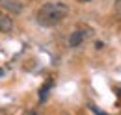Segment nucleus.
Returning a JSON list of instances; mask_svg holds the SVG:
<instances>
[{"instance_id":"1","label":"nucleus","mask_w":121,"mask_h":115,"mask_svg":"<svg viewBox=\"0 0 121 115\" xmlns=\"http://www.w3.org/2000/svg\"><path fill=\"white\" fill-rule=\"evenodd\" d=\"M69 15V6L65 2H45L39 9H37V22L41 26H56Z\"/></svg>"},{"instance_id":"2","label":"nucleus","mask_w":121,"mask_h":115,"mask_svg":"<svg viewBox=\"0 0 121 115\" xmlns=\"http://www.w3.org/2000/svg\"><path fill=\"white\" fill-rule=\"evenodd\" d=\"M90 30L88 28H75L71 32V35H69V39H67V43L71 48H78L80 45H84V41L90 37Z\"/></svg>"},{"instance_id":"3","label":"nucleus","mask_w":121,"mask_h":115,"mask_svg":"<svg viewBox=\"0 0 121 115\" xmlns=\"http://www.w3.org/2000/svg\"><path fill=\"white\" fill-rule=\"evenodd\" d=\"M0 9H4L6 13H11V15H19L22 13L24 4L21 0H0Z\"/></svg>"},{"instance_id":"4","label":"nucleus","mask_w":121,"mask_h":115,"mask_svg":"<svg viewBox=\"0 0 121 115\" xmlns=\"http://www.w3.org/2000/svg\"><path fill=\"white\" fill-rule=\"evenodd\" d=\"M13 28H15L13 19L4 11H0V33H9V32H13Z\"/></svg>"},{"instance_id":"5","label":"nucleus","mask_w":121,"mask_h":115,"mask_svg":"<svg viewBox=\"0 0 121 115\" xmlns=\"http://www.w3.org/2000/svg\"><path fill=\"white\" fill-rule=\"evenodd\" d=\"M50 86H52V80H47L45 86L41 87V91H39V99H41V100H45V99H47V93H48Z\"/></svg>"},{"instance_id":"6","label":"nucleus","mask_w":121,"mask_h":115,"mask_svg":"<svg viewBox=\"0 0 121 115\" xmlns=\"http://www.w3.org/2000/svg\"><path fill=\"white\" fill-rule=\"evenodd\" d=\"M114 13L117 15V17H121V0H116V2H114Z\"/></svg>"},{"instance_id":"7","label":"nucleus","mask_w":121,"mask_h":115,"mask_svg":"<svg viewBox=\"0 0 121 115\" xmlns=\"http://www.w3.org/2000/svg\"><path fill=\"white\" fill-rule=\"evenodd\" d=\"M90 110H91V111H93L95 115H108V113H104L103 110H99L97 106H93V104H90Z\"/></svg>"},{"instance_id":"8","label":"nucleus","mask_w":121,"mask_h":115,"mask_svg":"<svg viewBox=\"0 0 121 115\" xmlns=\"http://www.w3.org/2000/svg\"><path fill=\"white\" fill-rule=\"evenodd\" d=\"M24 115H41V113H39V111H35V110H28Z\"/></svg>"},{"instance_id":"9","label":"nucleus","mask_w":121,"mask_h":115,"mask_svg":"<svg viewBox=\"0 0 121 115\" xmlns=\"http://www.w3.org/2000/svg\"><path fill=\"white\" fill-rule=\"evenodd\" d=\"M76 2H80V4H88V2H93V0H76Z\"/></svg>"},{"instance_id":"10","label":"nucleus","mask_w":121,"mask_h":115,"mask_svg":"<svg viewBox=\"0 0 121 115\" xmlns=\"http://www.w3.org/2000/svg\"><path fill=\"white\" fill-rule=\"evenodd\" d=\"M0 76H4V69H0Z\"/></svg>"}]
</instances>
